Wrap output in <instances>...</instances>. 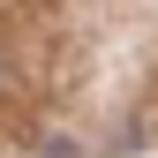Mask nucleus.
Masks as SVG:
<instances>
[{"instance_id":"f257e3e1","label":"nucleus","mask_w":158,"mask_h":158,"mask_svg":"<svg viewBox=\"0 0 158 158\" xmlns=\"http://www.w3.org/2000/svg\"><path fill=\"white\" fill-rule=\"evenodd\" d=\"M38 158H83V151H75V143H60V135H53V143L38 151Z\"/></svg>"}]
</instances>
